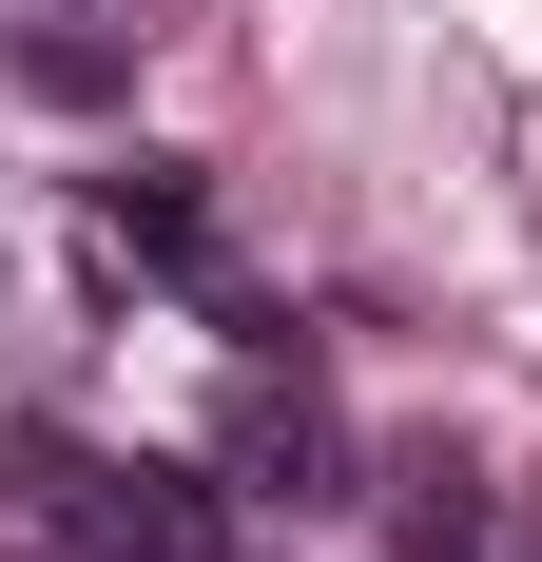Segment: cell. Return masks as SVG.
<instances>
[{"mask_svg":"<svg viewBox=\"0 0 542 562\" xmlns=\"http://www.w3.org/2000/svg\"><path fill=\"white\" fill-rule=\"evenodd\" d=\"M387 543L407 562H542V524H523V485L485 447H407L387 465Z\"/></svg>","mask_w":542,"mask_h":562,"instance_id":"cell-1","label":"cell"},{"mask_svg":"<svg viewBox=\"0 0 542 562\" xmlns=\"http://www.w3.org/2000/svg\"><path fill=\"white\" fill-rule=\"evenodd\" d=\"M98 233H116V252H156V272L214 252V214H194V175H174V156H116V175H98Z\"/></svg>","mask_w":542,"mask_h":562,"instance_id":"cell-3","label":"cell"},{"mask_svg":"<svg viewBox=\"0 0 542 562\" xmlns=\"http://www.w3.org/2000/svg\"><path fill=\"white\" fill-rule=\"evenodd\" d=\"M233 505H349V427H329L310 369H252L233 389Z\"/></svg>","mask_w":542,"mask_h":562,"instance_id":"cell-2","label":"cell"}]
</instances>
